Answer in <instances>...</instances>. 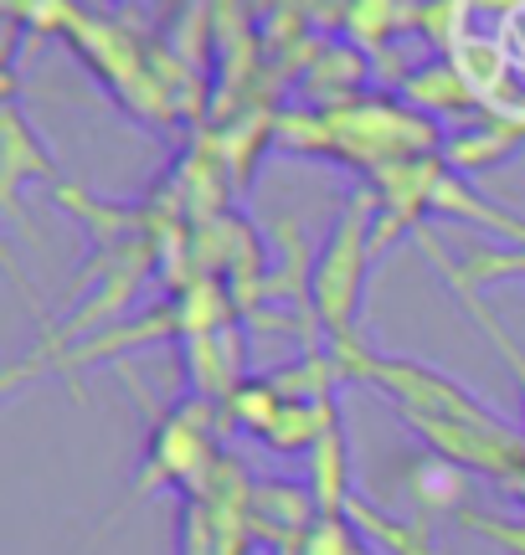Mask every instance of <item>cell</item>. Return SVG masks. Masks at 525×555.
<instances>
[{"instance_id":"7a4b0ae2","label":"cell","mask_w":525,"mask_h":555,"mask_svg":"<svg viewBox=\"0 0 525 555\" xmlns=\"http://www.w3.org/2000/svg\"><path fill=\"white\" fill-rule=\"evenodd\" d=\"M418 242H423V253L433 262H438V268H444V278H448V288H453V294H459V304H464L469 309V319H474V324H479V330H485V339L489 345H495V350H500V360H505L510 365V376H515V391H521V406H525V345L515 335H510L505 324H500V319H495V309H489L485 298L474 294V283H464V278L453 273V262L444 258V247H438V242L427 237L423 227H418Z\"/></svg>"},{"instance_id":"5b68a950","label":"cell","mask_w":525,"mask_h":555,"mask_svg":"<svg viewBox=\"0 0 525 555\" xmlns=\"http://www.w3.org/2000/svg\"><path fill=\"white\" fill-rule=\"evenodd\" d=\"M407 99H418L423 114H469L479 108V99L469 93L464 73L453 62H433V67H418L412 82H407Z\"/></svg>"},{"instance_id":"3957f363","label":"cell","mask_w":525,"mask_h":555,"mask_svg":"<svg viewBox=\"0 0 525 555\" xmlns=\"http://www.w3.org/2000/svg\"><path fill=\"white\" fill-rule=\"evenodd\" d=\"M345 519L361 530V540L382 545L386 555H444L433 545V535H427V519H397V515H386L382 504H366L361 494H350Z\"/></svg>"},{"instance_id":"6da1fadb","label":"cell","mask_w":525,"mask_h":555,"mask_svg":"<svg viewBox=\"0 0 525 555\" xmlns=\"http://www.w3.org/2000/svg\"><path fill=\"white\" fill-rule=\"evenodd\" d=\"M371 211L376 196H350V206L341 211L335 232L324 237L320 258L309 268V298H315V314H320L330 350H350L361 345L356 335V319H361V298H366V273H371Z\"/></svg>"},{"instance_id":"277c9868","label":"cell","mask_w":525,"mask_h":555,"mask_svg":"<svg viewBox=\"0 0 525 555\" xmlns=\"http://www.w3.org/2000/svg\"><path fill=\"white\" fill-rule=\"evenodd\" d=\"M283 406H289V391L279 386V376H247L227 391L232 427H243V433H253V437H268V427L279 422Z\"/></svg>"},{"instance_id":"8992f818","label":"cell","mask_w":525,"mask_h":555,"mask_svg":"<svg viewBox=\"0 0 525 555\" xmlns=\"http://www.w3.org/2000/svg\"><path fill=\"white\" fill-rule=\"evenodd\" d=\"M418 504H423L427 515H464L469 509V474L427 453L423 468H418Z\"/></svg>"},{"instance_id":"52a82bcc","label":"cell","mask_w":525,"mask_h":555,"mask_svg":"<svg viewBox=\"0 0 525 555\" xmlns=\"http://www.w3.org/2000/svg\"><path fill=\"white\" fill-rule=\"evenodd\" d=\"M495 489H500V494H505L510 504H515V509H521V515H525V457H521V463H515V468H510L505 478H500V483H495Z\"/></svg>"}]
</instances>
